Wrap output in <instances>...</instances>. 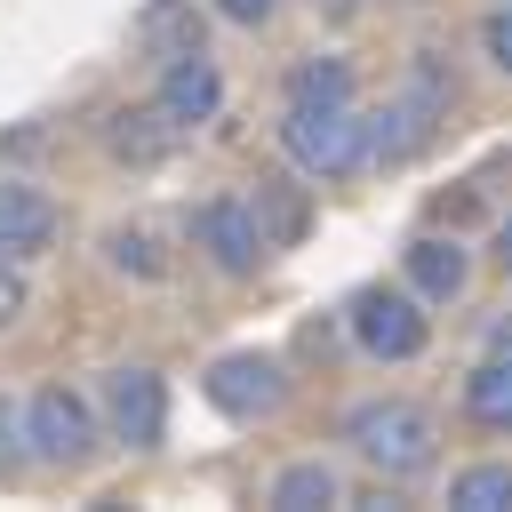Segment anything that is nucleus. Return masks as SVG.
<instances>
[{
    "label": "nucleus",
    "instance_id": "1",
    "mask_svg": "<svg viewBox=\"0 0 512 512\" xmlns=\"http://www.w3.org/2000/svg\"><path fill=\"white\" fill-rule=\"evenodd\" d=\"M344 440H352V456L360 464H376L384 480H416V472H432V456H440V424H432V408H416V400H360L352 416H344Z\"/></svg>",
    "mask_w": 512,
    "mask_h": 512
},
{
    "label": "nucleus",
    "instance_id": "2",
    "mask_svg": "<svg viewBox=\"0 0 512 512\" xmlns=\"http://www.w3.org/2000/svg\"><path fill=\"white\" fill-rule=\"evenodd\" d=\"M280 144H288V160H296L304 176L336 184V176H352V168L368 160V120H360L352 104H288Z\"/></svg>",
    "mask_w": 512,
    "mask_h": 512
},
{
    "label": "nucleus",
    "instance_id": "3",
    "mask_svg": "<svg viewBox=\"0 0 512 512\" xmlns=\"http://www.w3.org/2000/svg\"><path fill=\"white\" fill-rule=\"evenodd\" d=\"M24 448H32V464H88L96 456V408L80 400V392H64V384H40L32 400H24Z\"/></svg>",
    "mask_w": 512,
    "mask_h": 512
},
{
    "label": "nucleus",
    "instance_id": "4",
    "mask_svg": "<svg viewBox=\"0 0 512 512\" xmlns=\"http://www.w3.org/2000/svg\"><path fill=\"white\" fill-rule=\"evenodd\" d=\"M352 336L368 360H416L432 320H424V296L416 288H360L352 296Z\"/></svg>",
    "mask_w": 512,
    "mask_h": 512
},
{
    "label": "nucleus",
    "instance_id": "5",
    "mask_svg": "<svg viewBox=\"0 0 512 512\" xmlns=\"http://www.w3.org/2000/svg\"><path fill=\"white\" fill-rule=\"evenodd\" d=\"M200 392H208L232 424H256V416H272V408L288 400V376H280L272 352H224V360L200 376Z\"/></svg>",
    "mask_w": 512,
    "mask_h": 512
},
{
    "label": "nucleus",
    "instance_id": "6",
    "mask_svg": "<svg viewBox=\"0 0 512 512\" xmlns=\"http://www.w3.org/2000/svg\"><path fill=\"white\" fill-rule=\"evenodd\" d=\"M192 248H208V264L216 272H256L264 264V232H256V208L248 200H232V192H216V200H200L192 208Z\"/></svg>",
    "mask_w": 512,
    "mask_h": 512
},
{
    "label": "nucleus",
    "instance_id": "7",
    "mask_svg": "<svg viewBox=\"0 0 512 512\" xmlns=\"http://www.w3.org/2000/svg\"><path fill=\"white\" fill-rule=\"evenodd\" d=\"M104 416H112V440L160 448V432H168V384L152 368H112L104 376Z\"/></svg>",
    "mask_w": 512,
    "mask_h": 512
},
{
    "label": "nucleus",
    "instance_id": "8",
    "mask_svg": "<svg viewBox=\"0 0 512 512\" xmlns=\"http://www.w3.org/2000/svg\"><path fill=\"white\" fill-rule=\"evenodd\" d=\"M48 240H56V200H48L40 184L0 176V256L24 264V256H40Z\"/></svg>",
    "mask_w": 512,
    "mask_h": 512
},
{
    "label": "nucleus",
    "instance_id": "9",
    "mask_svg": "<svg viewBox=\"0 0 512 512\" xmlns=\"http://www.w3.org/2000/svg\"><path fill=\"white\" fill-rule=\"evenodd\" d=\"M176 128H200V120H216V104H224V80H216V64L192 48V56H168V72H160V96H152Z\"/></svg>",
    "mask_w": 512,
    "mask_h": 512
},
{
    "label": "nucleus",
    "instance_id": "10",
    "mask_svg": "<svg viewBox=\"0 0 512 512\" xmlns=\"http://www.w3.org/2000/svg\"><path fill=\"white\" fill-rule=\"evenodd\" d=\"M432 112H440V80H432V72H416V88H408L376 128H368V152H376V160H408V152L432 136Z\"/></svg>",
    "mask_w": 512,
    "mask_h": 512
},
{
    "label": "nucleus",
    "instance_id": "11",
    "mask_svg": "<svg viewBox=\"0 0 512 512\" xmlns=\"http://www.w3.org/2000/svg\"><path fill=\"white\" fill-rule=\"evenodd\" d=\"M464 280H472V256H464L456 240H440V232L408 240V288H416L424 304H456Z\"/></svg>",
    "mask_w": 512,
    "mask_h": 512
},
{
    "label": "nucleus",
    "instance_id": "12",
    "mask_svg": "<svg viewBox=\"0 0 512 512\" xmlns=\"http://www.w3.org/2000/svg\"><path fill=\"white\" fill-rule=\"evenodd\" d=\"M176 136H184V128H176L160 104H128V112H112V120H104V144H112L120 160H160Z\"/></svg>",
    "mask_w": 512,
    "mask_h": 512
},
{
    "label": "nucleus",
    "instance_id": "13",
    "mask_svg": "<svg viewBox=\"0 0 512 512\" xmlns=\"http://www.w3.org/2000/svg\"><path fill=\"white\" fill-rule=\"evenodd\" d=\"M248 208H256V232H264V248H296V240H304V192H296L288 176H256Z\"/></svg>",
    "mask_w": 512,
    "mask_h": 512
},
{
    "label": "nucleus",
    "instance_id": "14",
    "mask_svg": "<svg viewBox=\"0 0 512 512\" xmlns=\"http://www.w3.org/2000/svg\"><path fill=\"white\" fill-rule=\"evenodd\" d=\"M464 416H472L480 432H512V360H504V352H488V360L464 376Z\"/></svg>",
    "mask_w": 512,
    "mask_h": 512
},
{
    "label": "nucleus",
    "instance_id": "15",
    "mask_svg": "<svg viewBox=\"0 0 512 512\" xmlns=\"http://www.w3.org/2000/svg\"><path fill=\"white\" fill-rule=\"evenodd\" d=\"M264 504H272V512H320V504H344V480H336V464L304 456V464H288V472L272 480Z\"/></svg>",
    "mask_w": 512,
    "mask_h": 512
},
{
    "label": "nucleus",
    "instance_id": "16",
    "mask_svg": "<svg viewBox=\"0 0 512 512\" xmlns=\"http://www.w3.org/2000/svg\"><path fill=\"white\" fill-rule=\"evenodd\" d=\"M136 40H144L160 64H168V56H192V48H200V16H192L184 0H152V8L136 16Z\"/></svg>",
    "mask_w": 512,
    "mask_h": 512
},
{
    "label": "nucleus",
    "instance_id": "17",
    "mask_svg": "<svg viewBox=\"0 0 512 512\" xmlns=\"http://www.w3.org/2000/svg\"><path fill=\"white\" fill-rule=\"evenodd\" d=\"M448 504L456 512H512V464H472L448 480Z\"/></svg>",
    "mask_w": 512,
    "mask_h": 512
},
{
    "label": "nucleus",
    "instance_id": "18",
    "mask_svg": "<svg viewBox=\"0 0 512 512\" xmlns=\"http://www.w3.org/2000/svg\"><path fill=\"white\" fill-rule=\"evenodd\" d=\"M288 104H352V64L336 56H312L288 72Z\"/></svg>",
    "mask_w": 512,
    "mask_h": 512
},
{
    "label": "nucleus",
    "instance_id": "19",
    "mask_svg": "<svg viewBox=\"0 0 512 512\" xmlns=\"http://www.w3.org/2000/svg\"><path fill=\"white\" fill-rule=\"evenodd\" d=\"M24 456H32V448H24V408H8V400H0V472H16Z\"/></svg>",
    "mask_w": 512,
    "mask_h": 512
},
{
    "label": "nucleus",
    "instance_id": "20",
    "mask_svg": "<svg viewBox=\"0 0 512 512\" xmlns=\"http://www.w3.org/2000/svg\"><path fill=\"white\" fill-rule=\"evenodd\" d=\"M112 264H120V272H128V264H136V272H160V256H152L144 232H112Z\"/></svg>",
    "mask_w": 512,
    "mask_h": 512
},
{
    "label": "nucleus",
    "instance_id": "21",
    "mask_svg": "<svg viewBox=\"0 0 512 512\" xmlns=\"http://www.w3.org/2000/svg\"><path fill=\"white\" fill-rule=\"evenodd\" d=\"M480 40H488V56H496V64H504V72H512V8H496V16H488V32H480Z\"/></svg>",
    "mask_w": 512,
    "mask_h": 512
},
{
    "label": "nucleus",
    "instance_id": "22",
    "mask_svg": "<svg viewBox=\"0 0 512 512\" xmlns=\"http://www.w3.org/2000/svg\"><path fill=\"white\" fill-rule=\"evenodd\" d=\"M16 312H24V280H16L8 256H0V328H16Z\"/></svg>",
    "mask_w": 512,
    "mask_h": 512
},
{
    "label": "nucleus",
    "instance_id": "23",
    "mask_svg": "<svg viewBox=\"0 0 512 512\" xmlns=\"http://www.w3.org/2000/svg\"><path fill=\"white\" fill-rule=\"evenodd\" d=\"M280 0H216V16H232V24H264Z\"/></svg>",
    "mask_w": 512,
    "mask_h": 512
},
{
    "label": "nucleus",
    "instance_id": "24",
    "mask_svg": "<svg viewBox=\"0 0 512 512\" xmlns=\"http://www.w3.org/2000/svg\"><path fill=\"white\" fill-rule=\"evenodd\" d=\"M488 352H504V360H512V312H496V320H488Z\"/></svg>",
    "mask_w": 512,
    "mask_h": 512
},
{
    "label": "nucleus",
    "instance_id": "25",
    "mask_svg": "<svg viewBox=\"0 0 512 512\" xmlns=\"http://www.w3.org/2000/svg\"><path fill=\"white\" fill-rule=\"evenodd\" d=\"M496 264H504V272H512V224H504V232H496Z\"/></svg>",
    "mask_w": 512,
    "mask_h": 512
}]
</instances>
